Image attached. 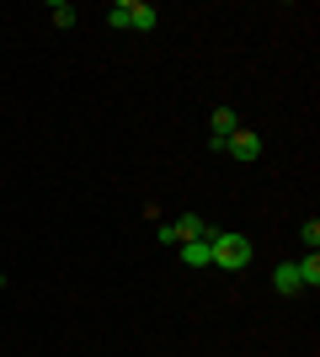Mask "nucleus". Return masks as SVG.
Returning <instances> with one entry per match:
<instances>
[{"instance_id": "1", "label": "nucleus", "mask_w": 320, "mask_h": 357, "mask_svg": "<svg viewBox=\"0 0 320 357\" xmlns=\"http://www.w3.org/2000/svg\"><path fill=\"white\" fill-rule=\"evenodd\" d=\"M107 22L123 32H150L155 22H160V6H150V0H112L107 6Z\"/></svg>"}, {"instance_id": "12", "label": "nucleus", "mask_w": 320, "mask_h": 357, "mask_svg": "<svg viewBox=\"0 0 320 357\" xmlns=\"http://www.w3.org/2000/svg\"><path fill=\"white\" fill-rule=\"evenodd\" d=\"M0 176H6V171H0Z\"/></svg>"}, {"instance_id": "10", "label": "nucleus", "mask_w": 320, "mask_h": 357, "mask_svg": "<svg viewBox=\"0 0 320 357\" xmlns=\"http://www.w3.org/2000/svg\"><path fill=\"white\" fill-rule=\"evenodd\" d=\"M155 235H160V245H182V235H176V224H160Z\"/></svg>"}, {"instance_id": "2", "label": "nucleus", "mask_w": 320, "mask_h": 357, "mask_svg": "<svg viewBox=\"0 0 320 357\" xmlns=\"http://www.w3.org/2000/svg\"><path fill=\"white\" fill-rule=\"evenodd\" d=\"M208 245H213V267H224V272L251 267V256H257V245H251L245 235H235V229H219Z\"/></svg>"}, {"instance_id": "3", "label": "nucleus", "mask_w": 320, "mask_h": 357, "mask_svg": "<svg viewBox=\"0 0 320 357\" xmlns=\"http://www.w3.org/2000/svg\"><path fill=\"white\" fill-rule=\"evenodd\" d=\"M224 149L235 155V160L251 165V160H261V134H251V128H235V134L224 139Z\"/></svg>"}, {"instance_id": "11", "label": "nucleus", "mask_w": 320, "mask_h": 357, "mask_svg": "<svg viewBox=\"0 0 320 357\" xmlns=\"http://www.w3.org/2000/svg\"><path fill=\"white\" fill-rule=\"evenodd\" d=\"M0 288H6V272H0Z\"/></svg>"}, {"instance_id": "7", "label": "nucleus", "mask_w": 320, "mask_h": 357, "mask_svg": "<svg viewBox=\"0 0 320 357\" xmlns=\"http://www.w3.org/2000/svg\"><path fill=\"white\" fill-rule=\"evenodd\" d=\"M273 288H277L283 298H294V294H299V272H294V261H283V267L273 272Z\"/></svg>"}, {"instance_id": "6", "label": "nucleus", "mask_w": 320, "mask_h": 357, "mask_svg": "<svg viewBox=\"0 0 320 357\" xmlns=\"http://www.w3.org/2000/svg\"><path fill=\"white\" fill-rule=\"evenodd\" d=\"M294 272H299V288H310V294L320 288V256L315 251H310L305 261H294Z\"/></svg>"}, {"instance_id": "4", "label": "nucleus", "mask_w": 320, "mask_h": 357, "mask_svg": "<svg viewBox=\"0 0 320 357\" xmlns=\"http://www.w3.org/2000/svg\"><path fill=\"white\" fill-rule=\"evenodd\" d=\"M208 128H213V149H224V139L235 134V128H241V118H235L229 107H219V112L208 118Z\"/></svg>"}, {"instance_id": "8", "label": "nucleus", "mask_w": 320, "mask_h": 357, "mask_svg": "<svg viewBox=\"0 0 320 357\" xmlns=\"http://www.w3.org/2000/svg\"><path fill=\"white\" fill-rule=\"evenodd\" d=\"M48 16H54V27H75V6H70V0H54Z\"/></svg>"}, {"instance_id": "9", "label": "nucleus", "mask_w": 320, "mask_h": 357, "mask_svg": "<svg viewBox=\"0 0 320 357\" xmlns=\"http://www.w3.org/2000/svg\"><path fill=\"white\" fill-rule=\"evenodd\" d=\"M299 240H305V251H320V219H310L305 229H299Z\"/></svg>"}, {"instance_id": "5", "label": "nucleus", "mask_w": 320, "mask_h": 357, "mask_svg": "<svg viewBox=\"0 0 320 357\" xmlns=\"http://www.w3.org/2000/svg\"><path fill=\"white\" fill-rule=\"evenodd\" d=\"M182 261L187 267H213V245L208 240H182Z\"/></svg>"}]
</instances>
